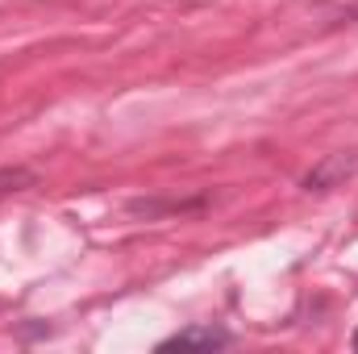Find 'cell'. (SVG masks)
<instances>
[{
  "instance_id": "7a4b0ae2",
  "label": "cell",
  "mask_w": 358,
  "mask_h": 354,
  "mask_svg": "<svg viewBox=\"0 0 358 354\" xmlns=\"http://www.w3.org/2000/svg\"><path fill=\"white\" fill-rule=\"evenodd\" d=\"M234 338L225 334V330H217V325H192V330H179L171 334L167 342H159V351H221V346H229Z\"/></svg>"
},
{
  "instance_id": "3957f363",
  "label": "cell",
  "mask_w": 358,
  "mask_h": 354,
  "mask_svg": "<svg viewBox=\"0 0 358 354\" xmlns=\"http://www.w3.org/2000/svg\"><path fill=\"white\" fill-rule=\"evenodd\" d=\"M38 187V171L34 167H0V204L17 192H29Z\"/></svg>"
},
{
  "instance_id": "277c9868",
  "label": "cell",
  "mask_w": 358,
  "mask_h": 354,
  "mask_svg": "<svg viewBox=\"0 0 358 354\" xmlns=\"http://www.w3.org/2000/svg\"><path fill=\"white\" fill-rule=\"evenodd\" d=\"M187 208H200V200H129V213L134 217H146V221H155L159 213H187Z\"/></svg>"
},
{
  "instance_id": "5b68a950",
  "label": "cell",
  "mask_w": 358,
  "mask_h": 354,
  "mask_svg": "<svg viewBox=\"0 0 358 354\" xmlns=\"http://www.w3.org/2000/svg\"><path fill=\"white\" fill-rule=\"evenodd\" d=\"M350 346H355V351H358V330H355V338H350Z\"/></svg>"
},
{
  "instance_id": "6da1fadb",
  "label": "cell",
  "mask_w": 358,
  "mask_h": 354,
  "mask_svg": "<svg viewBox=\"0 0 358 354\" xmlns=\"http://www.w3.org/2000/svg\"><path fill=\"white\" fill-rule=\"evenodd\" d=\"M358 159L355 155H325L308 176H304V192H329V187H342L346 179L355 176Z\"/></svg>"
}]
</instances>
